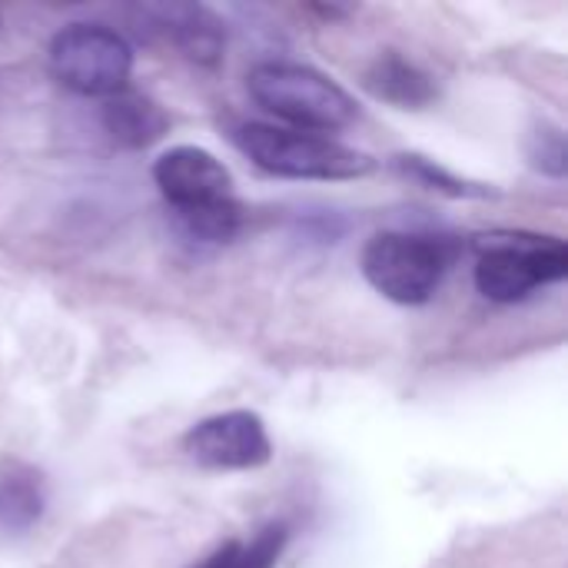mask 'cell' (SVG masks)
I'll list each match as a JSON object with an SVG mask.
<instances>
[{
	"label": "cell",
	"mask_w": 568,
	"mask_h": 568,
	"mask_svg": "<svg viewBox=\"0 0 568 568\" xmlns=\"http://www.w3.org/2000/svg\"><path fill=\"white\" fill-rule=\"evenodd\" d=\"M173 226L186 243L223 246L243 230V203L233 196V176L203 146H173L153 163Z\"/></svg>",
	"instance_id": "6da1fadb"
},
{
	"label": "cell",
	"mask_w": 568,
	"mask_h": 568,
	"mask_svg": "<svg viewBox=\"0 0 568 568\" xmlns=\"http://www.w3.org/2000/svg\"><path fill=\"white\" fill-rule=\"evenodd\" d=\"M246 90L260 110L290 123V130L329 136L359 116V106L349 97V90H343L333 77L306 63H256L246 73Z\"/></svg>",
	"instance_id": "7a4b0ae2"
},
{
	"label": "cell",
	"mask_w": 568,
	"mask_h": 568,
	"mask_svg": "<svg viewBox=\"0 0 568 568\" xmlns=\"http://www.w3.org/2000/svg\"><path fill=\"white\" fill-rule=\"evenodd\" d=\"M459 256V243L439 233L383 230L363 246V276L376 293L399 306H423L443 286Z\"/></svg>",
	"instance_id": "3957f363"
},
{
	"label": "cell",
	"mask_w": 568,
	"mask_h": 568,
	"mask_svg": "<svg viewBox=\"0 0 568 568\" xmlns=\"http://www.w3.org/2000/svg\"><path fill=\"white\" fill-rule=\"evenodd\" d=\"M230 136L243 156L283 180H356L376 166L373 156L323 133L250 120L236 123Z\"/></svg>",
	"instance_id": "277c9868"
},
{
	"label": "cell",
	"mask_w": 568,
	"mask_h": 568,
	"mask_svg": "<svg viewBox=\"0 0 568 568\" xmlns=\"http://www.w3.org/2000/svg\"><path fill=\"white\" fill-rule=\"evenodd\" d=\"M568 276V250L559 236L536 233H493L483 236L476 256V290L489 303H523L536 290Z\"/></svg>",
	"instance_id": "5b68a950"
},
{
	"label": "cell",
	"mask_w": 568,
	"mask_h": 568,
	"mask_svg": "<svg viewBox=\"0 0 568 568\" xmlns=\"http://www.w3.org/2000/svg\"><path fill=\"white\" fill-rule=\"evenodd\" d=\"M50 73L80 97H113L130 83L133 47L106 23H67L50 40Z\"/></svg>",
	"instance_id": "8992f818"
},
{
	"label": "cell",
	"mask_w": 568,
	"mask_h": 568,
	"mask_svg": "<svg viewBox=\"0 0 568 568\" xmlns=\"http://www.w3.org/2000/svg\"><path fill=\"white\" fill-rule=\"evenodd\" d=\"M183 453L203 469L243 473V469L266 466L273 456V443L256 413L233 409V413L200 419L183 436Z\"/></svg>",
	"instance_id": "52a82bcc"
},
{
	"label": "cell",
	"mask_w": 568,
	"mask_h": 568,
	"mask_svg": "<svg viewBox=\"0 0 568 568\" xmlns=\"http://www.w3.org/2000/svg\"><path fill=\"white\" fill-rule=\"evenodd\" d=\"M143 17L153 20V30H160L186 60L200 67H216L223 60L226 47V27L223 20L206 7H143Z\"/></svg>",
	"instance_id": "ba28073f"
},
{
	"label": "cell",
	"mask_w": 568,
	"mask_h": 568,
	"mask_svg": "<svg viewBox=\"0 0 568 568\" xmlns=\"http://www.w3.org/2000/svg\"><path fill=\"white\" fill-rule=\"evenodd\" d=\"M363 87L376 100L393 103L399 110H423L439 97L433 73L399 50H383L379 57H373V63L363 70Z\"/></svg>",
	"instance_id": "9c48e42d"
},
{
	"label": "cell",
	"mask_w": 568,
	"mask_h": 568,
	"mask_svg": "<svg viewBox=\"0 0 568 568\" xmlns=\"http://www.w3.org/2000/svg\"><path fill=\"white\" fill-rule=\"evenodd\" d=\"M100 126H103V133L116 146H123V150H146L150 143H156L170 130V116L146 93L123 87L120 93L103 100Z\"/></svg>",
	"instance_id": "30bf717a"
},
{
	"label": "cell",
	"mask_w": 568,
	"mask_h": 568,
	"mask_svg": "<svg viewBox=\"0 0 568 568\" xmlns=\"http://www.w3.org/2000/svg\"><path fill=\"white\" fill-rule=\"evenodd\" d=\"M47 513L43 473L27 463H0V536H27Z\"/></svg>",
	"instance_id": "8fae6325"
},
{
	"label": "cell",
	"mask_w": 568,
	"mask_h": 568,
	"mask_svg": "<svg viewBox=\"0 0 568 568\" xmlns=\"http://www.w3.org/2000/svg\"><path fill=\"white\" fill-rule=\"evenodd\" d=\"M286 546L290 529L283 523H270L253 539H230L190 568H276Z\"/></svg>",
	"instance_id": "7c38bea8"
},
{
	"label": "cell",
	"mask_w": 568,
	"mask_h": 568,
	"mask_svg": "<svg viewBox=\"0 0 568 568\" xmlns=\"http://www.w3.org/2000/svg\"><path fill=\"white\" fill-rule=\"evenodd\" d=\"M393 166H396L406 180H413V183H419V186H426V190L456 196V200H486V196H496L493 186H486V183H469V180L449 173L443 163H436V160H429V156H423V153H399V156H393Z\"/></svg>",
	"instance_id": "4fadbf2b"
},
{
	"label": "cell",
	"mask_w": 568,
	"mask_h": 568,
	"mask_svg": "<svg viewBox=\"0 0 568 568\" xmlns=\"http://www.w3.org/2000/svg\"><path fill=\"white\" fill-rule=\"evenodd\" d=\"M526 150H529V160H532L536 170H542L546 176H556V180L566 176V136H562L559 126L539 123V126L529 133Z\"/></svg>",
	"instance_id": "5bb4252c"
}]
</instances>
